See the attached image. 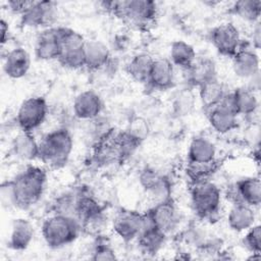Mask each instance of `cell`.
<instances>
[{
    "label": "cell",
    "instance_id": "obj_28",
    "mask_svg": "<svg viewBox=\"0 0 261 261\" xmlns=\"http://www.w3.org/2000/svg\"><path fill=\"white\" fill-rule=\"evenodd\" d=\"M154 59L148 53H137L127 62L126 71L137 83L147 85Z\"/></svg>",
    "mask_w": 261,
    "mask_h": 261
},
{
    "label": "cell",
    "instance_id": "obj_37",
    "mask_svg": "<svg viewBox=\"0 0 261 261\" xmlns=\"http://www.w3.org/2000/svg\"><path fill=\"white\" fill-rule=\"evenodd\" d=\"M28 4H29V1H24V0L7 1V6L9 7V9L11 11H13L14 13H17L19 15L24 11Z\"/></svg>",
    "mask_w": 261,
    "mask_h": 261
},
{
    "label": "cell",
    "instance_id": "obj_34",
    "mask_svg": "<svg viewBox=\"0 0 261 261\" xmlns=\"http://www.w3.org/2000/svg\"><path fill=\"white\" fill-rule=\"evenodd\" d=\"M125 130L142 143L150 133V125L146 118L142 116H137L130 120Z\"/></svg>",
    "mask_w": 261,
    "mask_h": 261
},
{
    "label": "cell",
    "instance_id": "obj_11",
    "mask_svg": "<svg viewBox=\"0 0 261 261\" xmlns=\"http://www.w3.org/2000/svg\"><path fill=\"white\" fill-rule=\"evenodd\" d=\"M210 41L219 54L229 58H232L243 43L238 28L231 22L213 28L210 33Z\"/></svg>",
    "mask_w": 261,
    "mask_h": 261
},
{
    "label": "cell",
    "instance_id": "obj_10",
    "mask_svg": "<svg viewBox=\"0 0 261 261\" xmlns=\"http://www.w3.org/2000/svg\"><path fill=\"white\" fill-rule=\"evenodd\" d=\"M145 224V213H140L137 210L121 209L113 217L112 229L118 238L128 243L138 238Z\"/></svg>",
    "mask_w": 261,
    "mask_h": 261
},
{
    "label": "cell",
    "instance_id": "obj_29",
    "mask_svg": "<svg viewBox=\"0 0 261 261\" xmlns=\"http://www.w3.org/2000/svg\"><path fill=\"white\" fill-rule=\"evenodd\" d=\"M196 57L197 53L191 44L182 40H177L171 43L168 59L174 67H178L182 71H186L193 64Z\"/></svg>",
    "mask_w": 261,
    "mask_h": 261
},
{
    "label": "cell",
    "instance_id": "obj_5",
    "mask_svg": "<svg viewBox=\"0 0 261 261\" xmlns=\"http://www.w3.org/2000/svg\"><path fill=\"white\" fill-rule=\"evenodd\" d=\"M191 203L199 218L212 220L220 211L221 191L210 179L192 184Z\"/></svg>",
    "mask_w": 261,
    "mask_h": 261
},
{
    "label": "cell",
    "instance_id": "obj_6",
    "mask_svg": "<svg viewBox=\"0 0 261 261\" xmlns=\"http://www.w3.org/2000/svg\"><path fill=\"white\" fill-rule=\"evenodd\" d=\"M86 39L79 32L69 29L61 28V54L58 62L69 69H80L85 67L84 48Z\"/></svg>",
    "mask_w": 261,
    "mask_h": 261
},
{
    "label": "cell",
    "instance_id": "obj_38",
    "mask_svg": "<svg viewBox=\"0 0 261 261\" xmlns=\"http://www.w3.org/2000/svg\"><path fill=\"white\" fill-rule=\"evenodd\" d=\"M0 32H1V45L3 46L9 39V25L4 18H1L0 20Z\"/></svg>",
    "mask_w": 261,
    "mask_h": 261
},
{
    "label": "cell",
    "instance_id": "obj_13",
    "mask_svg": "<svg viewBox=\"0 0 261 261\" xmlns=\"http://www.w3.org/2000/svg\"><path fill=\"white\" fill-rule=\"evenodd\" d=\"M250 42L243 40L241 48L232 56V69L237 76L252 81L259 76V56Z\"/></svg>",
    "mask_w": 261,
    "mask_h": 261
},
{
    "label": "cell",
    "instance_id": "obj_3",
    "mask_svg": "<svg viewBox=\"0 0 261 261\" xmlns=\"http://www.w3.org/2000/svg\"><path fill=\"white\" fill-rule=\"evenodd\" d=\"M72 150L73 139L66 127L55 128L39 141V159L53 168L64 166Z\"/></svg>",
    "mask_w": 261,
    "mask_h": 261
},
{
    "label": "cell",
    "instance_id": "obj_30",
    "mask_svg": "<svg viewBox=\"0 0 261 261\" xmlns=\"http://www.w3.org/2000/svg\"><path fill=\"white\" fill-rule=\"evenodd\" d=\"M230 11L244 21L254 24L259 21L261 14L260 0H240L232 3Z\"/></svg>",
    "mask_w": 261,
    "mask_h": 261
},
{
    "label": "cell",
    "instance_id": "obj_19",
    "mask_svg": "<svg viewBox=\"0 0 261 261\" xmlns=\"http://www.w3.org/2000/svg\"><path fill=\"white\" fill-rule=\"evenodd\" d=\"M184 72L188 85L197 88L202 84L217 77L215 61L209 56H197L190 68Z\"/></svg>",
    "mask_w": 261,
    "mask_h": 261
},
{
    "label": "cell",
    "instance_id": "obj_8",
    "mask_svg": "<svg viewBox=\"0 0 261 261\" xmlns=\"http://www.w3.org/2000/svg\"><path fill=\"white\" fill-rule=\"evenodd\" d=\"M210 126L220 135H225L238 126V113L234 108L231 92H227L214 107L206 110Z\"/></svg>",
    "mask_w": 261,
    "mask_h": 261
},
{
    "label": "cell",
    "instance_id": "obj_31",
    "mask_svg": "<svg viewBox=\"0 0 261 261\" xmlns=\"http://www.w3.org/2000/svg\"><path fill=\"white\" fill-rule=\"evenodd\" d=\"M196 105V96L190 88L178 91L172 100V110L177 117L187 116L192 113Z\"/></svg>",
    "mask_w": 261,
    "mask_h": 261
},
{
    "label": "cell",
    "instance_id": "obj_18",
    "mask_svg": "<svg viewBox=\"0 0 261 261\" xmlns=\"http://www.w3.org/2000/svg\"><path fill=\"white\" fill-rule=\"evenodd\" d=\"M31 68V55L23 47H14L9 50L3 59L5 74L13 80H19L27 75Z\"/></svg>",
    "mask_w": 261,
    "mask_h": 261
},
{
    "label": "cell",
    "instance_id": "obj_1",
    "mask_svg": "<svg viewBox=\"0 0 261 261\" xmlns=\"http://www.w3.org/2000/svg\"><path fill=\"white\" fill-rule=\"evenodd\" d=\"M11 180L15 208L27 210L42 198L47 184V172L37 165H28Z\"/></svg>",
    "mask_w": 261,
    "mask_h": 261
},
{
    "label": "cell",
    "instance_id": "obj_22",
    "mask_svg": "<svg viewBox=\"0 0 261 261\" xmlns=\"http://www.w3.org/2000/svg\"><path fill=\"white\" fill-rule=\"evenodd\" d=\"M35 229L33 223L24 218L14 219L8 239V247L14 251L25 250L34 240Z\"/></svg>",
    "mask_w": 261,
    "mask_h": 261
},
{
    "label": "cell",
    "instance_id": "obj_9",
    "mask_svg": "<svg viewBox=\"0 0 261 261\" xmlns=\"http://www.w3.org/2000/svg\"><path fill=\"white\" fill-rule=\"evenodd\" d=\"M57 4L53 1H29L24 11L20 14L21 23L30 28L47 29L54 27L57 19Z\"/></svg>",
    "mask_w": 261,
    "mask_h": 261
},
{
    "label": "cell",
    "instance_id": "obj_27",
    "mask_svg": "<svg viewBox=\"0 0 261 261\" xmlns=\"http://www.w3.org/2000/svg\"><path fill=\"white\" fill-rule=\"evenodd\" d=\"M198 89L199 99L206 110L216 106L228 92L225 85L219 81L218 77H214L202 84Z\"/></svg>",
    "mask_w": 261,
    "mask_h": 261
},
{
    "label": "cell",
    "instance_id": "obj_35",
    "mask_svg": "<svg viewBox=\"0 0 261 261\" xmlns=\"http://www.w3.org/2000/svg\"><path fill=\"white\" fill-rule=\"evenodd\" d=\"M0 201L2 204V207L5 209L15 208L14 204V195L12 190L11 180H6L1 184L0 187Z\"/></svg>",
    "mask_w": 261,
    "mask_h": 261
},
{
    "label": "cell",
    "instance_id": "obj_33",
    "mask_svg": "<svg viewBox=\"0 0 261 261\" xmlns=\"http://www.w3.org/2000/svg\"><path fill=\"white\" fill-rule=\"evenodd\" d=\"M243 246L252 254H260L261 251V226L260 224H254L246 230V234L243 238Z\"/></svg>",
    "mask_w": 261,
    "mask_h": 261
},
{
    "label": "cell",
    "instance_id": "obj_16",
    "mask_svg": "<svg viewBox=\"0 0 261 261\" xmlns=\"http://www.w3.org/2000/svg\"><path fill=\"white\" fill-rule=\"evenodd\" d=\"M232 204L244 203L258 207L261 202V182L259 177H245L230 188L227 196Z\"/></svg>",
    "mask_w": 261,
    "mask_h": 261
},
{
    "label": "cell",
    "instance_id": "obj_7",
    "mask_svg": "<svg viewBox=\"0 0 261 261\" xmlns=\"http://www.w3.org/2000/svg\"><path fill=\"white\" fill-rule=\"evenodd\" d=\"M48 111L49 106L44 97H29L19 105L15 122L20 130L33 133L43 124L48 115Z\"/></svg>",
    "mask_w": 261,
    "mask_h": 261
},
{
    "label": "cell",
    "instance_id": "obj_25",
    "mask_svg": "<svg viewBox=\"0 0 261 261\" xmlns=\"http://www.w3.org/2000/svg\"><path fill=\"white\" fill-rule=\"evenodd\" d=\"M256 214L254 207L244 203H234L227 214V224L230 229L243 232L255 224Z\"/></svg>",
    "mask_w": 261,
    "mask_h": 261
},
{
    "label": "cell",
    "instance_id": "obj_23",
    "mask_svg": "<svg viewBox=\"0 0 261 261\" xmlns=\"http://www.w3.org/2000/svg\"><path fill=\"white\" fill-rule=\"evenodd\" d=\"M215 157L216 146L211 140L205 137H196L191 141L188 149L189 163L208 164L214 162Z\"/></svg>",
    "mask_w": 261,
    "mask_h": 261
},
{
    "label": "cell",
    "instance_id": "obj_4",
    "mask_svg": "<svg viewBox=\"0 0 261 261\" xmlns=\"http://www.w3.org/2000/svg\"><path fill=\"white\" fill-rule=\"evenodd\" d=\"M41 232L48 247L60 249L70 245L79 238L82 226L74 217L53 213L43 221Z\"/></svg>",
    "mask_w": 261,
    "mask_h": 261
},
{
    "label": "cell",
    "instance_id": "obj_20",
    "mask_svg": "<svg viewBox=\"0 0 261 261\" xmlns=\"http://www.w3.org/2000/svg\"><path fill=\"white\" fill-rule=\"evenodd\" d=\"M85 67L89 70H99L109 64L111 55L109 47L99 40H87L84 48Z\"/></svg>",
    "mask_w": 261,
    "mask_h": 261
},
{
    "label": "cell",
    "instance_id": "obj_32",
    "mask_svg": "<svg viewBox=\"0 0 261 261\" xmlns=\"http://www.w3.org/2000/svg\"><path fill=\"white\" fill-rule=\"evenodd\" d=\"M96 243L93 247L92 257L93 260H114L116 259V254L110 243L103 238L101 234L96 237Z\"/></svg>",
    "mask_w": 261,
    "mask_h": 261
},
{
    "label": "cell",
    "instance_id": "obj_17",
    "mask_svg": "<svg viewBox=\"0 0 261 261\" xmlns=\"http://www.w3.org/2000/svg\"><path fill=\"white\" fill-rule=\"evenodd\" d=\"M175 84L174 65L168 58H155L147 86L157 91H166Z\"/></svg>",
    "mask_w": 261,
    "mask_h": 261
},
{
    "label": "cell",
    "instance_id": "obj_26",
    "mask_svg": "<svg viewBox=\"0 0 261 261\" xmlns=\"http://www.w3.org/2000/svg\"><path fill=\"white\" fill-rule=\"evenodd\" d=\"M231 94L238 115L250 116L256 113L259 100L255 90L249 86H243L231 91Z\"/></svg>",
    "mask_w": 261,
    "mask_h": 261
},
{
    "label": "cell",
    "instance_id": "obj_2",
    "mask_svg": "<svg viewBox=\"0 0 261 261\" xmlns=\"http://www.w3.org/2000/svg\"><path fill=\"white\" fill-rule=\"evenodd\" d=\"M105 10L135 29H146L157 15V4L150 0L104 1L100 3Z\"/></svg>",
    "mask_w": 261,
    "mask_h": 261
},
{
    "label": "cell",
    "instance_id": "obj_36",
    "mask_svg": "<svg viewBox=\"0 0 261 261\" xmlns=\"http://www.w3.org/2000/svg\"><path fill=\"white\" fill-rule=\"evenodd\" d=\"M250 43L252 47L255 50H259L260 44H261V27H260V21H257L253 24V31H252V36Z\"/></svg>",
    "mask_w": 261,
    "mask_h": 261
},
{
    "label": "cell",
    "instance_id": "obj_24",
    "mask_svg": "<svg viewBox=\"0 0 261 261\" xmlns=\"http://www.w3.org/2000/svg\"><path fill=\"white\" fill-rule=\"evenodd\" d=\"M146 215V214H145ZM166 233L154 226L146 216V224L136 239L140 250L148 255L156 254L164 245Z\"/></svg>",
    "mask_w": 261,
    "mask_h": 261
},
{
    "label": "cell",
    "instance_id": "obj_14",
    "mask_svg": "<svg viewBox=\"0 0 261 261\" xmlns=\"http://www.w3.org/2000/svg\"><path fill=\"white\" fill-rule=\"evenodd\" d=\"M145 214L150 223L166 234L176 227L179 220L177 208L171 199L153 204Z\"/></svg>",
    "mask_w": 261,
    "mask_h": 261
},
{
    "label": "cell",
    "instance_id": "obj_15",
    "mask_svg": "<svg viewBox=\"0 0 261 261\" xmlns=\"http://www.w3.org/2000/svg\"><path fill=\"white\" fill-rule=\"evenodd\" d=\"M103 107V100L97 92L85 90L75 96L72 102V113L77 119L91 121L101 115Z\"/></svg>",
    "mask_w": 261,
    "mask_h": 261
},
{
    "label": "cell",
    "instance_id": "obj_21",
    "mask_svg": "<svg viewBox=\"0 0 261 261\" xmlns=\"http://www.w3.org/2000/svg\"><path fill=\"white\" fill-rule=\"evenodd\" d=\"M12 154L19 160L33 161L39 159V141L31 132L19 130L11 142Z\"/></svg>",
    "mask_w": 261,
    "mask_h": 261
},
{
    "label": "cell",
    "instance_id": "obj_12",
    "mask_svg": "<svg viewBox=\"0 0 261 261\" xmlns=\"http://www.w3.org/2000/svg\"><path fill=\"white\" fill-rule=\"evenodd\" d=\"M61 28L50 27L43 29L35 42V55L43 61L58 60L61 54Z\"/></svg>",
    "mask_w": 261,
    "mask_h": 261
}]
</instances>
